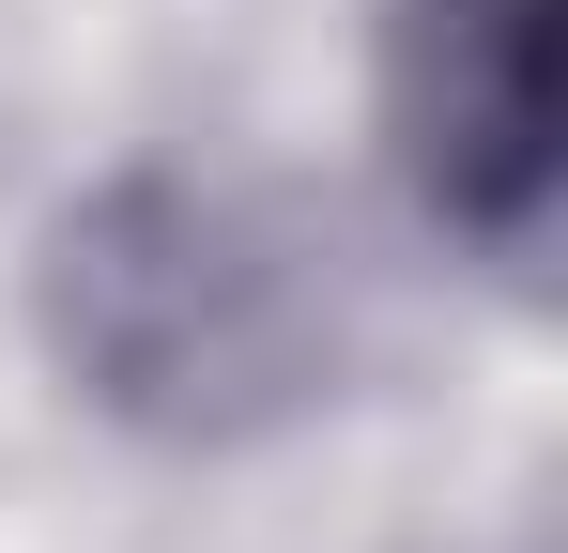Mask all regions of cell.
Here are the masks:
<instances>
[{"label": "cell", "instance_id": "obj_1", "mask_svg": "<svg viewBox=\"0 0 568 553\" xmlns=\"http://www.w3.org/2000/svg\"><path fill=\"white\" fill-rule=\"evenodd\" d=\"M430 184L491 247L538 231V170H554V0H430Z\"/></svg>", "mask_w": 568, "mask_h": 553}]
</instances>
